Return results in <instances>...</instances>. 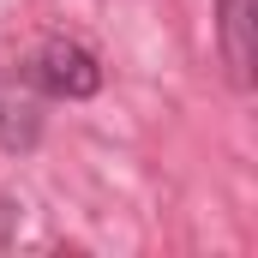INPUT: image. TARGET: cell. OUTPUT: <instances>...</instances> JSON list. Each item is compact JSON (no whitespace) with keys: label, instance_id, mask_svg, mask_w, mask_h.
<instances>
[{"label":"cell","instance_id":"cell-1","mask_svg":"<svg viewBox=\"0 0 258 258\" xmlns=\"http://www.w3.org/2000/svg\"><path fill=\"white\" fill-rule=\"evenodd\" d=\"M30 78H36L48 96L84 102V96H96V90H102V60H96L84 42H72V36H54V42H42V48H36V60H30Z\"/></svg>","mask_w":258,"mask_h":258},{"label":"cell","instance_id":"cell-2","mask_svg":"<svg viewBox=\"0 0 258 258\" xmlns=\"http://www.w3.org/2000/svg\"><path fill=\"white\" fill-rule=\"evenodd\" d=\"M216 42H222L228 78L246 90L252 84V0H216Z\"/></svg>","mask_w":258,"mask_h":258}]
</instances>
